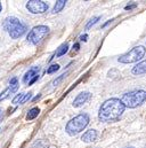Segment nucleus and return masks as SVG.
<instances>
[{
  "mask_svg": "<svg viewBox=\"0 0 146 148\" xmlns=\"http://www.w3.org/2000/svg\"><path fill=\"white\" fill-rule=\"evenodd\" d=\"M126 106L118 98H111L105 100L98 110V118L104 123H111L118 121L124 112Z\"/></svg>",
  "mask_w": 146,
  "mask_h": 148,
  "instance_id": "obj_1",
  "label": "nucleus"
},
{
  "mask_svg": "<svg viewBox=\"0 0 146 148\" xmlns=\"http://www.w3.org/2000/svg\"><path fill=\"white\" fill-rule=\"evenodd\" d=\"M121 101L123 102L126 108L135 109L142 106L146 101V91L145 90H134V91L127 92L122 95Z\"/></svg>",
  "mask_w": 146,
  "mask_h": 148,
  "instance_id": "obj_2",
  "label": "nucleus"
},
{
  "mask_svg": "<svg viewBox=\"0 0 146 148\" xmlns=\"http://www.w3.org/2000/svg\"><path fill=\"white\" fill-rule=\"evenodd\" d=\"M90 122V118H89V115L86 114V112H82L78 116H75L74 118L70 119L65 126V131L69 136H76L78 133H80L81 131H83L87 125L89 124Z\"/></svg>",
  "mask_w": 146,
  "mask_h": 148,
  "instance_id": "obj_3",
  "label": "nucleus"
},
{
  "mask_svg": "<svg viewBox=\"0 0 146 148\" xmlns=\"http://www.w3.org/2000/svg\"><path fill=\"white\" fill-rule=\"evenodd\" d=\"M3 28L13 39L22 37L26 31V25L16 17H7L3 22Z\"/></svg>",
  "mask_w": 146,
  "mask_h": 148,
  "instance_id": "obj_4",
  "label": "nucleus"
},
{
  "mask_svg": "<svg viewBox=\"0 0 146 148\" xmlns=\"http://www.w3.org/2000/svg\"><path fill=\"white\" fill-rule=\"evenodd\" d=\"M146 54V48L144 45H138L132 47L130 51H128L127 53L122 54L119 59L118 62L122 63V64H130V63H135L138 62L139 60H142Z\"/></svg>",
  "mask_w": 146,
  "mask_h": 148,
  "instance_id": "obj_5",
  "label": "nucleus"
},
{
  "mask_svg": "<svg viewBox=\"0 0 146 148\" xmlns=\"http://www.w3.org/2000/svg\"><path fill=\"white\" fill-rule=\"evenodd\" d=\"M48 32H49V28L47 25H36L29 32L26 39L30 44L36 45L42 40V38L45 37Z\"/></svg>",
  "mask_w": 146,
  "mask_h": 148,
  "instance_id": "obj_6",
  "label": "nucleus"
},
{
  "mask_svg": "<svg viewBox=\"0 0 146 148\" xmlns=\"http://www.w3.org/2000/svg\"><path fill=\"white\" fill-rule=\"evenodd\" d=\"M26 9L32 14H43L48 10V5L41 0H30L26 3Z\"/></svg>",
  "mask_w": 146,
  "mask_h": 148,
  "instance_id": "obj_7",
  "label": "nucleus"
},
{
  "mask_svg": "<svg viewBox=\"0 0 146 148\" xmlns=\"http://www.w3.org/2000/svg\"><path fill=\"white\" fill-rule=\"evenodd\" d=\"M90 97H91V93H90V92H81V93L78 94V97L74 99L72 106L74 108H79V107L83 106V105L90 99Z\"/></svg>",
  "mask_w": 146,
  "mask_h": 148,
  "instance_id": "obj_8",
  "label": "nucleus"
},
{
  "mask_svg": "<svg viewBox=\"0 0 146 148\" xmlns=\"http://www.w3.org/2000/svg\"><path fill=\"white\" fill-rule=\"evenodd\" d=\"M97 137H98V132H97V130H94V129H90V130H88V131H86L84 133H83V136L81 137V140L83 141V143H94L96 139H97Z\"/></svg>",
  "mask_w": 146,
  "mask_h": 148,
  "instance_id": "obj_9",
  "label": "nucleus"
},
{
  "mask_svg": "<svg viewBox=\"0 0 146 148\" xmlns=\"http://www.w3.org/2000/svg\"><path fill=\"white\" fill-rule=\"evenodd\" d=\"M131 74L135 75V76H141V75L146 74V59L138 62L131 70Z\"/></svg>",
  "mask_w": 146,
  "mask_h": 148,
  "instance_id": "obj_10",
  "label": "nucleus"
},
{
  "mask_svg": "<svg viewBox=\"0 0 146 148\" xmlns=\"http://www.w3.org/2000/svg\"><path fill=\"white\" fill-rule=\"evenodd\" d=\"M39 70H40V67H32L31 69H29V71L24 75V78H23V82L24 83H30L36 75H39Z\"/></svg>",
  "mask_w": 146,
  "mask_h": 148,
  "instance_id": "obj_11",
  "label": "nucleus"
},
{
  "mask_svg": "<svg viewBox=\"0 0 146 148\" xmlns=\"http://www.w3.org/2000/svg\"><path fill=\"white\" fill-rule=\"evenodd\" d=\"M39 114H40V109H39L38 107H33V108H31L30 110L28 111L26 119H28V121H32V119H34L36 117H38Z\"/></svg>",
  "mask_w": 146,
  "mask_h": 148,
  "instance_id": "obj_12",
  "label": "nucleus"
},
{
  "mask_svg": "<svg viewBox=\"0 0 146 148\" xmlns=\"http://www.w3.org/2000/svg\"><path fill=\"white\" fill-rule=\"evenodd\" d=\"M65 5H66V1L65 0H58V1H56V3H55V6H54V8H53V13H59L64 7H65Z\"/></svg>",
  "mask_w": 146,
  "mask_h": 148,
  "instance_id": "obj_13",
  "label": "nucleus"
},
{
  "mask_svg": "<svg viewBox=\"0 0 146 148\" xmlns=\"http://www.w3.org/2000/svg\"><path fill=\"white\" fill-rule=\"evenodd\" d=\"M68 51H69V45H68V44H63V45H61V46L58 47V49H57L55 56H56V58L63 56V55H65V53H68Z\"/></svg>",
  "mask_w": 146,
  "mask_h": 148,
  "instance_id": "obj_14",
  "label": "nucleus"
},
{
  "mask_svg": "<svg viewBox=\"0 0 146 148\" xmlns=\"http://www.w3.org/2000/svg\"><path fill=\"white\" fill-rule=\"evenodd\" d=\"M9 88L11 90V92L17 91V88H18V79L16 77H13L10 79V82H9Z\"/></svg>",
  "mask_w": 146,
  "mask_h": 148,
  "instance_id": "obj_15",
  "label": "nucleus"
},
{
  "mask_svg": "<svg viewBox=\"0 0 146 148\" xmlns=\"http://www.w3.org/2000/svg\"><path fill=\"white\" fill-rule=\"evenodd\" d=\"M25 95H26V93H20V94H17V95L13 99V103H14V105L22 103V101H23V99L25 98Z\"/></svg>",
  "mask_w": 146,
  "mask_h": 148,
  "instance_id": "obj_16",
  "label": "nucleus"
},
{
  "mask_svg": "<svg viewBox=\"0 0 146 148\" xmlns=\"http://www.w3.org/2000/svg\"><path fill=\"white\" fill-rule=\"evenodd\" d=\"M99 20H101V17H99V16H96V17H93V18H91V20H90V21H89V22H88V23L86 24V30H88V29H90V28H91V27H93L94 24H96V23H97V22H98Z\"/></svg>",
  "mask_w": 146,
  "mask_h": 148,
  "instance_id": "obj_17",
  "label": "nucleus"
},
{
  "mask_svg": "<svg viewBox=\"0 0 146 148\" xmlns=\"http://www.w3.org/2000/svg\"><path fill=\"white\" fill-rule=\"evenodd\" d=\"M57 70H59V64H51V66L47 69V74L51 75V74H54V73H56Z\"/></svg>",
  "mask_w": 146,
  "mask_h": 148,
  "instance_id": "obj_18",
  "label": "nucleus"
},
{
  "mask_svg": "<svg viewBox=\"0 0 146 148\" xmlns=\"http://www.w3.org/2000/svg\"><path fill=\"white\" fill-rule=\"evenodd\" d=\"M68 75H69V73H65V74H62L59 77H57V78L53 82V85H54V86H57V85H58V84H59V83H61V82H62V80H63Z\"/></svg>",
  "mask_w": 146,
  "mask_h": 148,
  "instance_id": "obj_19",
  "label": "nucleus"
},
{
  "mask_svg": "<svg viewBox=\"0 0 146 148\" xmlns=\"http://www.w3.org/2000/svg\"><path fill=\"white\" fill-rule=\"evenodd\" d=\"M9 93H11V90L9 88V87H7L1 94H0V101H3L6 98H8V95H9Z\"/></svg>",
  "mask_w": 146,
  "mask_h": 148,
  "instance_id": "obj_20",
  "label": "nucleus"
},
{
  "mask_svg": "<svg viewBox=\"0 0 146 148\" xmlns=\"http://www.w3.org/2000/svg\"><path fill=\"white\" fill-rule=\"evenodd\" d=\"M136 7H137V3H134V5H128V6H126L124 9H126V10H130V9L136 8Z\"/></svg>",
  "mask_w": 146,
  "mask_h": 148,
  "instance_id": "obj_21",
  "label": "nucleus"
},
{
  "mask_svg": "<svg viewBox=\"0 0 146 148\" xmlns=\"http://www.w3.org/2000/svg\"><path fill=\"white\" fill-rule=\"evenodd\" d=\"M31 99V93H26V95H25V98L23 99V101H22V103H24V102H26L28 100H30Z\"/></svg>",
  "mask_w": 146,
  "mask_h": 148,
  "instance_id": "obj_22",
  "label": "nucleus"
},
{
  "mask_svg": "<svg viewBox=\"0 0 146 148\" xmlns=\"http://www.w3.org/2000/svg\"><path fill=\"white\" fill-rule=\"evenodd\" d=\"M38 79H39V75H36V77H34V78H33V79H32V80H31V82L29 83V85H32L33 83H36V82L38 80Z\"/></svg>",
  "mask_w": 146,
  "mask_h": 148,
  "instance_id": "obj_23",
  "label": "nucleus"
},
{
  "mask_svg": "<svg viewBox=\"0 0 146 148\" xmlns=\"http://www.w3.org/2000/svg\"><path fill=\"white\" fill-rule=\"evenodd\" d=\"M81 40H82V41H87V38H88V36H87V35H83V36H81Z\"/></svg>",
  "mask_w": 146,
  "mask_h": 148,
  "instance_id": "obj_24",
  "label": "nucleus"
},
{
  "mask_svg": "<svg viewBox=\"0 0 146 148\" xmlns=\"http://www.w3.org/2000/svg\"><path fill=\"white\" fill-rule=\"evenodd\" d=\"M40 98H41V94H38V95H36V98H34V99H33V101H36V100H39V99H40Z\"/></svg>",
  "mask_w": 146,
  "mask_h": 148,
  "instance_id": "obj_25",
  "label": "nucleus"
},
{
  "mask_svg": "<svg viewBox=\"0 0 146 148\" xmlns=\"http://www.w3.org/2000/svg\"><path fill=\"white\" fill-rule=\"evenodd\" d=\"M79 47H80V45H79V44H75V45H74V48H75L76 51L79 49Z\"/></svg>",
  "mask_w": 146,
  "mask_h": 148,
  "instance_id": "obj_26",
  "label": "nucleus"
},
{
  "mask_svg": "<svg viewBox=\"0 0 146 148\" xmlns=\"http://www.w3.org/2000/svg\"><path fill=\"white\" fill-rule=\"evenodd\" d=\"M1 9H2V6H1V2H0V12H1Z\"/></svg>",
  "mask_w": 146,
  "mask_h": 148,
  "instance_id": "obj_27",
  "label": "nucleus"
},
{
  "mask_svg": "<svg viewBox=\"0 0 146 148\" xmlns=\"http://www.w3.org/2000/svg\"><path fill=\"white\" fill-rule=\"evenodd\" d=\"M126 148H135L134 146H130V147H126Z\"/></svg>",
  "mask_w": 146,
  "mask_h": 148,
  "instance_id": "obj_28",
  "label": "nucleus"
}]
</instances>
